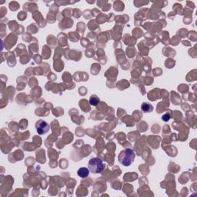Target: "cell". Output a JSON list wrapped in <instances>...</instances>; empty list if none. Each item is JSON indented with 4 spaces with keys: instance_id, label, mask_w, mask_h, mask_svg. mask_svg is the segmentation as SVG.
I'll return each instance as SVG.
<instances>
[{
    "instance_id": "cell-4",
    "label": "cell",
    "mask_w": 197,
    "mask_h": 197,
    "mask_svg": "<svg viewBox=\"0 0 197 197\" xmlns=\"http://www.w3.org/2000/svg\"><path fill=\"white\" fill-rule=\"evenodd\" d=\"M89 172H90L89 169L86 168V167H81L77 171V175L79 177H81V178H85V177H87L89 176Z\"/></svg>"
},
{
    "instance_id": "cell-3",
    "label": "cell",
    "mask_w": 197,
    "mask_h": 197,
    "mask_svg": "<svg viewBox=\"0 0 197 197\" xmlns=\"http://www.w3.org/2000/svg\"><path fill=\"white\" fill-rule=\"evenodd\" d=\"M35 129L37 131L38 134L44 135L46 133H48V131L49 130V125L48 124L46 121L40 119L35 124Z\"/></svg>"
},
{
    "instance_id": "cell-7",
    "label": "cell",
    "mask_w": 197,
    "mask_h": 197,
    "mask_svg": "<svg viewBox=\"0 0 197 197\" xmlns=\"http://www.w3.org/2000/svg\"><path fill=\"white\" fill-rule=\"evenodd\" d=\"M162 120H163L164 122H168V121L169 120L170 116L169 114H165V115H163V116H162Z\"/></svg>"
},
{
    "instance_id": "cell-1",
    "label": "cell",
    "mask_w": 197,
    "mask_h": 197,
    "mask_svg": "<svg viewBox=\"0 0 197 197\" xmlns=\"http://www.w3.org/2000/svg\"><path fill=\"white\" fill-rule=\"evenodd\" d=\"M135 153L133 150L126 149L120 153L119 156V161L124 166H129L133 162Z\"/></svg>"
},
{
    "instance_id": "cell-2",
    "label": "cell",
    "mask_w": 197,
    "mask_h": 197,
    "mask_svg": "<svg viewBox=\"0 0 197 197\" xmlns=\"http://www.w3.org/2000/svg\"><path fill=\"white\" fill-rule=\"evenodd\" d=\"M88 169L94 174L101 173L104 169L103 162L99 158H92L88 163Z\"/></svg>"
},
{
    "instance_id": "cell-6",
    "label": "cell",
    "mask_w": 197,
    "mask_h": 197,
    "mask_svg": "<svg viewBox=\"0 0 197 197\" xmlns=\"http://www.w3.org/2000/svg\"><path fill=\"white\" fill-rule=\"evenodd\" d=\"M99 102V99L96 95H93L90 98V100H89V102L91 104L92 106H96L97 105V102Z\"/></svg>"
},
{
    "instance_id": "cell-5",
    "label": "cell",
    "mask_w": 197,
    "mask_h": 197,
    "mask_svg": "<svg viewBox=\"0 0 197 197\" xmlns=\"http://www.w3.org/2000/svg\"><path fill=\"white\" fill-rule=\"evenodd\" d=\"M142 110L143 111V112H152V110H153V106L150 105V104H147L144 102L142 105Z\"/></svg>"
}]
</instances>
